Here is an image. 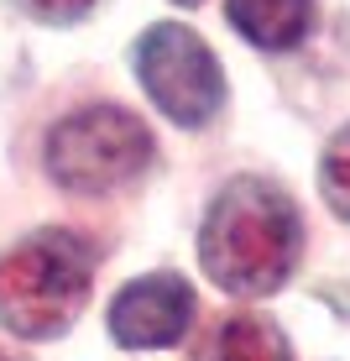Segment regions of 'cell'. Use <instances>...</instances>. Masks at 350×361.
Segmentation results:
<instances>
[{
    "label": "cell",
    "mask_w": 350,
    "mask_h": 361,
    "mask_svg": "<svg viewBox=\"0 0 350 361\" xmlns=\"http://www.w3.org/2000/svg\"><path fill=\"white\" fill-rule=\"evenodd\" d=\"M304 226L282 183L241 173L220 183L199 220V267L230 298H267L277 293L298 267Z\"/></svg>",
    "instance_id": "1"
},
{
    "label": "cell",
    "mask_w": 350,
    "mask_h": 361,
    "mask_svg": "<svg viewBox=\"0 0 350 361\" xmlns=\"http://www.w3.org/2000/svg\"><path fill=\"white\" fill-rule=\"evenodd\" d=\"M94 252L73 231H37L0 257V325L21 341H58L89 304Z\"/></svg>",
    "instance_id": "2"
},
{
    "label": "cell",
    "mask_w": 350,
    "mask_h": 361,
    "mask_svg": "<svg viewBox=\"0 0 350 361\" xmlns=\"http://www.w3.org/2000/svg\"><path fill=\"white\" fill-rule=\"evenodd\" d=\"M47 173L73 194H110L152 163V131L120 105H84L47 131Z\"/></svg>",
    "instance_id": "3"
},
{
    "label": "cell",
    "mask_w": 350,
    "mask_h": 361,
    "mask_svg": "<svg viewBox=\"0 0 350 361\" xmlns=\"http://www.w3.org/2000/svg\"><path fill=\"white\" fill-rule=\"evenodd\" d=\"M136 79H142L146 99L157 105V116H168L173 126L204 131L209 121L225 110V73L220 58L209 53V42L178 21H152L131 47Z\"/></svg>",
    "instance_id": "4"
},
{
    "label": "cell",
    "mask_w": 350,
    "mask_h": 361,
    "mask_svg": "<svg viewBox=\"0 0 350 361\" xmlns=\"http://www.w3.org/2000/svg\"><path fill=\"white\" fill-rule=\"evenodd\" d=\"M105 325L115 335V345H126V351H168L194 325V288L178 272L131 278L126 288L110 298Z\"/></svg>",
    "instance_id": "5"
},
{
    "label": "cell",
    "mask_w": 350,
    "mask_h": 361,
    "mask_svg": "<svg viewBox=\"0 0 350 361\" xmlns=\"http://www.w3.org/2000/svg\"><path fill=\"white\" fill-rule=\"evenodd\" d=\"M225 21L261 53H287L314 32V0H225Z\"/></svg>",
    "instance_id": "6"
},
{
    "label": "cell",
    "mask_w": 350,
    "mask_h": 361,
    "mask_svg": "<svg viewBox=\"0 0 350 361\" xmlns=\"http://www.w3.org/2000/svg\"><path fill=\"white\" fill-rule=\"evenodd\" d=\"M194 361H293L287 335L261 314H225L215 330L204 335Z\"/></svg>",
    "instance_id": "7"
},
{
    "label": "cell",
    "mask_w": 350,
    "mask_h": 361,
    "mask_svg": "<svg viewBox=\"0 0 350 361\" xmlns=\"http://www.w3.org/2000/svg\"><path fill=\"white\" fill-rule=\"evenodd\" d=\"M319 189H324V204L350 226V121L324 142V157H319Z\"/></svg>",
    "instance_id": "8"
},
{
    "label": "cell",
    "mask_w": 350,
    "mask_h": 361,
    "mask_svg": "<svg viewBox=\"0 0 350 361\" xmlns=\"http://www.w3.org/2000/svg\"><path fill=\"white\" fill-rule=\"evenodd\" d=\"M16 6L42 27H73V21H84L94 11V0H16Z\"/></svg>",
    "instance_id": "9"
},
{
    "label": "cell",
    "mask_w": 350,
    "mask_h": 361,
    "mask_svg": "<svg viewBox=\"0 0 350 361\" xmlns=\"http://www.w3.org/2000/svg\"><path fill=\"white\" fill-rule=\"evenodd\" d=\"M173 6H204V0H173Z\"/></svg>",
    "instance_id": "10"
},
{
    "label": "cell",
    "mask_w": 350,
    "mask_h": 361,
    "mask_svg": "<svg viewBox=\"0 0 350 361\" xmlns=\"http://www.w3.org/2000/svg\"><path fill=\"white\" fill-rule=\"evenodd\" d=\"M0 361H16V356H6V351H0Z\"/></svg>",
    "instance_id": "11"
}]
</instances>
